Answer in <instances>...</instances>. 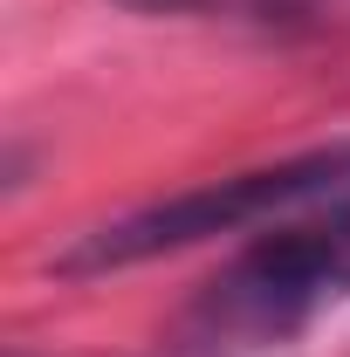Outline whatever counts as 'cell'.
Instances as JSON below:
<instances>
[{
  "label": "cell",
  "instance_id": "1",
  "mask_svg": "<svg viewBox=\"0 0 350 357\" xmlns=\"http://www.w3.org/2000/svg\"><path fill=\"white\" fill-rule=\"evenodd\" d=\"M316 213H350V144H323V151H296L282 165H254L220 185H192L172 199H151L124 220L89 227L83 241L62 248V275H110V268L158 261L172 248L213 241V234H241V227H282V220H316Z\"/></svg>",
  "mask_w": 350,
  "mask_h": 357
},
{
  "label": "cell",
  "instance_id": "2",
  "mask_svg": "<svg viewBox=\"0 0 350 357\" xmlns=\"http://www.w3.org/2000/svg\"><path fill=\"white\" fill-rule=\"evenodd\" d=\"M344 296H350V213L282 220L275 234L248 241L185 303V337L206 351L289 344Z\"/></svg>",
  "mask_w": 350,
  "mask_h": 357
}]
</instances>
